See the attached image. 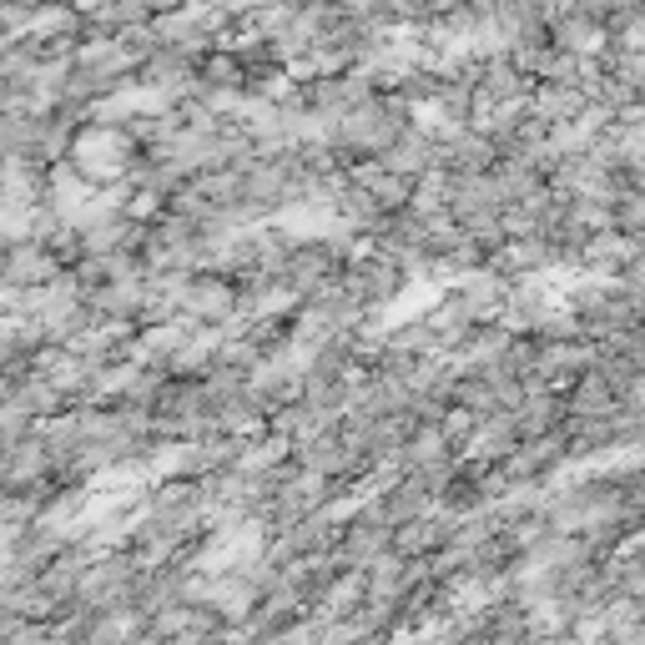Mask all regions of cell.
<instances>
[{
  "label": "cell",
  "instance_id": "1",
  "mask_svg": "<svg viewBox=\"0 0 645 645\" xmlns=\"http://www.w3.org/2000/svg\"><path fill=\"white\" fill-rule=\"evenodd\" d=\"M585 106H590L585 91L570 86V81H535V86L525 91V111L540 116V121H550V126H555V121H575Z\"/></svg>",
  "mask_w": 645,
  "mask_h": 645
}]
</instances>
